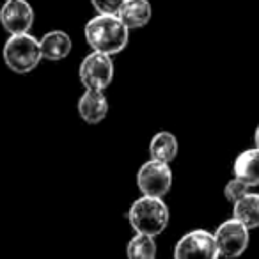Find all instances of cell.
I'll return each mask as SVG.
<instances>
[{
    "mask_svg": "<svg viewBox=\"0 0 259 259\" xmlns=\"http://www.w3.org/2000/svg\"><path fill=\"white\" fill-rule=\"evenodd\" d=\"M85 41L93 52L107 55L121 54L130 41V29L117 15H96L85 23Z\"/></svg>",
    "mask_w": 259,
    "mask_h": 259,
    "instance_id": "obj_1",
    "label": "cell"
},
{
    "mask_svg": "<svg viewBox=\"0 0 259 259\" xmlns=\"http://www.w3.org/2000/svg\"><path fill=\"white\" fill-rule=\"evenodd\" d=\"M128 220L135 233L158 236L169 226V208L162 197L142 195L132 204Z\"/></svg>",
    "mask_w": 259,
    "mask_h": 259,
    "instance_id": "obj_2",
    "label": "cell"
},
{
    "mask_svg": "<svg viewBox=\"0 0 259 259\" xmlns=\"http://www.w3.org/2000/svg\"><path fill=\"white\" fill-rule=\"evenodd\" d=\"M2 57H4L6 66L18 75L34 71L43 59L39 39L29 32L11 34L2 48Z\"/></svg>",
    "mask_w": 259,
    "mask_h": 259,
    "instance_id": "obj_3",
    "label": "cell"
},
{
    "mask_svg": "<svg viewBox=\"0 0 259 259\" xmlns=\"http://www.w3.org/2000/svg\"><path fill=\"white\" fill-rule=\"evenodd\" d=\"M80 82L85 89L105 91L114 78V62L112 57L101 52H91L78 68Z\"/></svg>",
    "mask_w": 259,
    "mask_h": 259,
    "instance_id": "obj_4",
    "label": "cell"
},
{
    "mask_svg": "<svg viewBox=\"0 0 259 259\" xmlns=\"http://www.w3.org/2000/svg\"><path fill=\"white\" fill-rule=\"evenodd\" d=\"M215 234L206 229H192L178 240L174 259H219Z\"/></svg>",
    "mask_w": 259,
    "mask_h": 259,
    "instance_id": "obj_5",
    "label": "cell"
},
{
    "mask_svg": "<svg viewBox=\"0 0 259 259\" xmlns=\"http://www.w3.org/2000/svg\"><path fill=\"white\" fill-rule=\"evenodd\" d=\"M137 187L142 195L163 199L172 187V169L169 163L151 158L139 169Z\"/></svg>",
    "mask_w": 259,
    "mask_h": 259,
    "instance_id": "obj_6",
    "label": "cell"
},
{
    "mask_svg": "<svg viewBox=\"0 0 259 259\" xmlns=\"http://www.w3.org/2000/svg\"><path fill=\"white\" fill-rule=\"evenodd\" d=\"M213 234H215V241H217V247H219L220 257L224 259L240 257L247 250L248 241H250L248 227L243 226L234 217L220 224Z\"/></svg>",
    "mask_w": 259,
    "mask_h": 259,
    "instance_id": "obj_7",
    "label": "cell"
},
{
    "mask_svg": "<svg viewBox=\"0 0 259 259\" xmlns=\"http://www.w3.org/2000/svg\"><path fill=\"white\" fill-rule=\"evenodd\" d=\"M0 23L9 34H25L34 25V9L27 0H6L0 8Z\"/></svg>",
    "mask_w": 259,
    "mask_h": 259,
    "instance_id": "obj_8",
    "label": "cell"
},
{
    "mask_svg": "<svg viewBox=\"0 0 259 259\" xmlns=\"http://www.w3.org/2000/svg\"><path fill=\"white\" fill-rule=\"evenodd\" d=\"M78 114L87 124H98L103 121L108 114V100L103 91L85 89L78 100Z\"/></svg>",
    "mask_w": 259,
    "mask_h": 259,
    "instance_id": "obj_9",
    "label": "cell"
},
{
    "mask_svg": "<svg viewBox=\"0 0 259 259\" xmlns=\"http://www.w3.org/2000/svg\"><path fill=\"white\" fill-rule=\"evenodd\" d=\"M39 47L43 59L57 62L68 57L73 43L69 34H66L64 30H50L39 39Z\"/></svg>",
    "mask_w": 259,
    "mask_h": 259,
    "instance_id": "obj_10",
    "label": "cell"
},
{
    "mask_svg": "<svg viewBox=\"0 0 259 259\" xmlns=\"http://www.w3.org/2000/svg\"><path fill=\"white\" fill-rule=\"evenodd\" d=\"M153 9L149 0H126L122 8L119 9L117 16L130 30L142 29L149 23Z\"/></svg>",
    "mask_w": 259,
    "mask_h": 259,
    "instance_id": "obj_11",
    "label": "cell"
},
{
    "mask_svg": "<svg viewBox=\"0 0 259 259\" xmlns=\"http://www.w3.org/2000/svg\"><path fill=\"white\" fill-rule=\"evenodd\" d=\"M233 172L234 178L247 183L248 187H259V148L240 153L234 160Z\"/></svg>",
    "mask_w": 259,
    "mask_h": 259,
    "instance_id": "obj_12",
    "label": "cell"
},
{
    "mask_svg": "<svg viewBox=\"0 0 259 259\" xmlns=\"http://www.w3.org/2000/svg\"><path fill=\"white\" fill-rule=\"evenodd\" d=\"M178 139L170 132H158L149 142V155L153 160L170 165V162H174L178 156Z\"/></svg>",
    "mask_w": 259,
    "mask_h": 259,
    "instance_id": "obj_13",
    "label": "cell"
},
{
    "mask_svg": "<svg viewBox=\"0 0 259 259\" xmlns=\"http://www.w3.org/2000/svg\"><path fill=\"white\" fill-rule=\"evenodd\" d=\"M233 217L240 220L248 229L259 227V194L248 192L245 197H241L238 202H234Z\"/></svg>",
    "mask_w": 259,
    "mask_h": 259,
    "instance_id": "obj_14",
    "label": "cell"
},
{
    "mask_svg": "<svg viewBox=\"0 0 259 259\" xmlns=\"http://www.w3.org/2000/svg\"><path fill=\"white\" fill-rule=\"evenodd\" d=\"M126 257L128 259H155L156 241L155 236L137 233L126 245Z\"/></svg>",
    "mask_w": 259,
    "mask_h": 259,
    "instance_id": "obj_15",
    "label": "cell"
},
{
    "mask_svg": "<svg viewBox=\"0 0 259 259\" xmlns=\"http://www.w3.org/2000/svg\"><path fill=\"white\" fill-rule=\"evenodd\" d=\"M248 192H250V187H248L247 183H243V181L238 180V178H233V180L227 181L226 187H224V197L234 204V202H238L241 197H245Z\"/></svg>",
    "mask_w": 259,
    "mask_h": 259,
    "instance_id": "obj_16",
    "label": "cell"
},
{
    "mask_svg": "<svg viewBox=\"0 0 259 259\" xmlns=\"http://www.w3.org/2000/svg\"><path fill=\"white\" fill-rule=\"evenodd\" d=\"M98 15H117L126 0H91Z\"/></svg>",
    "mask_w": 259,
    "mask_h": 259,
    "instance_id": "obj_17",
    "label": "cell"
},
{
    "mask_svg": "<svg viewBox=\"0 0 259 259\" xmlns=\"http://www.w3.org/2000/svg\"><path fill=\"white\" fill-rule=\"evenodd\" d=\"M254 141H255V148H259V126L255 128V135H254Z\"/></svg>",
    "mask_w": 259,
    "mask_h": 259,
    "instance_id": "obj_18",
    "label": "cell"
}]
</instances>
